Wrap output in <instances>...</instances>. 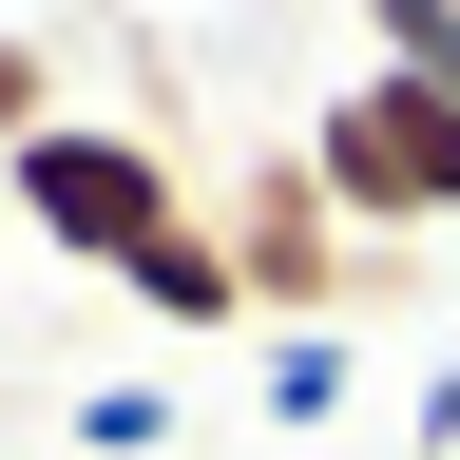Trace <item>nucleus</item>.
<instances>
[{
  "label": "nucleus",
  "instance_id": "f257e3e1",
  "mask_svg": "<svg viewBox=\"0 0 460 460\" xmlns=\"http://www.w3.org/2000/svg\"><path fill=\"white\" fill-rule=\"evenodd\" d=\"M0 211H20L58 269H135V250L192 230V172H172L154 115H58L39 154H0Z\"/></svg>",
  "mask_w": 460,
  "mask_h": 460
},
{
  "label": "nucleus",
  "instance_id": "f03ea898",
  "mask_svg": "<svg viewBox=\"0 0 460 460\" xmlns=\"http://www.w3.org/2000/svg\"><path fill=\"white\" fill-rule=\"evenodd\" d=\"M307 192L365 230V250H422V230H460V96H422V77H345L326 115H307Z\"/></svg>",
  "mask_w": 460,
  "mask_h": 460
},
{
  "label": "nucleus",
  "instance_id": "7ed1b4c3",
  "mask_svg": "<svg viewBox=\"0 0 460 460\" xmlns=\"http://www.w3.org/2000/svg\"><path fill=\"white\" fill-rule=\"evenodd\" d=\"M211 230H230V269H250V326H345V307H365V288L402 269V250H365V230L307 192V154H269L250 192L211 211Z\"/></svg>",
  "mask_w": 460,
  "mask_h": 460
},
{
  "label": "nucleus",
  "instance_id": "20e7f679",
  "mask_svg": "<svg viewBox=\"0 0 460 460\" xmlns=\"http://www.w3.org/2000/svg\"><path fill=\"white\" fill-rule=\"evenodd\" d=\"M115 288H135V307H154L172 345H230V326H250V269H230V230H211V211L172 230V250H135Z\"/></svg>",
  "mask_w": 460,
  "mask_h": 460
},
{
  "label": "nucleus",
  "instance_id": "39448f33",
  "mask_svg": "<svg viewBox=\"0 0 460 460\" xmlns=\"http://www.w3.org/2000/svg\"><path fill=\"white\" fill-rule=\"evenodd\" d=\"M269 422H345V326H269Z\"/></svg>",
  "mask_w": 460,
  "mask_h": 460
},
{
  "label": "nucleus",
  "instance_id": "423d86ee",
  "mask_svg": "<svg viewBox=\"0 0 460 460\" xmlns=\"http://www.w3.org/2000/svg\"><path fill=\"white\" fill-rule=\"evenodd\" d=\"M58 115H77V96H58V39H20V20H0V154H39Z\"/></svg>",
  "mask_w": 460,
  "mask_h": 460
},
{
  "label": "nucleus",
  "instance_id": "0eeeda50",
  "mask_svg": "<svg viewBox=\"0 0 460 460\" xmlns=\"http://www.w3.org/2000/svg\"><path fill=\"white\" fill-rule=\"evenodd\" d=\"M77 441H96V460H154V441H172V384H96Z\"/></svg>",
  "mask_w": 460,
  "mask_h": 460
}]
</instances>
